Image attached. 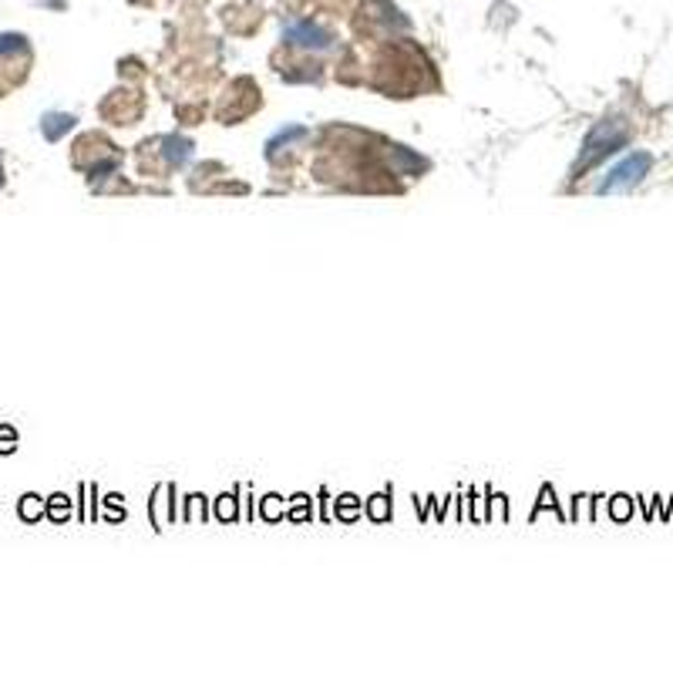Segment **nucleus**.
<instances>
[{"label":"nucleus","mask_w":673,"mask_h":673,"mask_svg":"<svg viewBox=\"0 0 673 673\" xmlns=\"http://www.w3.org/2000/svg\"><path fill=\"white\" fill-rule=\"evenodd\" d=\"M623 142H626V125H623V121H599V125L589 131L586 145H582V155H579V168L596 166L599 158L613 155Z\"/></svg>","instance_id":"f257e3e1"},{"label":"nucleus","mask_w":673,"mask_h":673,"mask_svg":"<svg viewBox=\"0 0 673 673\" xmlns=\"http://www.w3.org/2000/svg\"><path fill=\"white\" fill-rule=\"evenodd\" d=\"M649 166H653V158H649L647 152L626 155L623 162H619V166L599 182V192H616V189H629V186H637L639 178L649 172Z\"/></svg>","instance_id":"f03ea898"},{"label":"nucleus","mask_w":673,"mask_h":673,"mask_svg":"<svg viewBox=\"0 0 673 673\" xmlns=\"http://www.w3.org/2000/svg\"><path fill=\"white\" fill-rule=\"evenodd\" d=\"M286 41H293V44H303V48H330V34L327 31H320L317 24H293L286 27Z\"/></svg>","instance_id":"7ed1b4c3"},{"label":"nucleus","mask_w":673,"mask_h":673,"mask_svg":"<svg viewBox=\"0 0 673 673\" xmlns=\"http://www.w3.org/2000/svg\"><path fill=\"white\" fill-rule=\"evenodd\" d=\"M71 128H74L71 115H48V118H44V135H48V138H61L64 131H71Z\"/></svg>","instance_id":"20e7f679"},{"label":"nucleus","mask_w":673,"mask_h":673,"mask_svg":"<svg viewBox=\"0 0 673 673\" xmlns=\"http://www.w3.org/2000/svg\"><path fill=\"white\" fill-rule=\"evenodd\" d=\"M21 512H24V519H37V515H41V502H37V495H27L24 505H21Z\"/></svg>","instance_id":"39448f33"},{"label":"nucleus","mask_w":673,"mask_h":673,"mask_svg":"<svg viewBox=\"0 0 673 673\" xmlns=\"http://www.w3.org/2000/svg\"><path fill=\"white\" fill-rule=\"evenodd\" d=\"M21 41H24L21 34H0V51H17Z\"/></svg>","instance_id":"423d86ee"},{"label":"nucleus","mask_w":673,"mask_h":673,"mask_svg":"<svg viewBox=\"0 0 673 673\" xmlns=\"http://www.w3.org/2000/svg\"><path fill=\"white\" fill-rule=\"evenodd\" d=\"M11 441H14V431H7V427H4V431H0V451H11L14 448Z\"/></svg>","instance_id":"0eeeda50"},{"label":"nucleus","mask_w":673,"mask_h":673,"mask_svg":"<svg viewBox=\"0 0 673 673\" xmlns=\"http://www.w3.org/2000/svg\"><path fill=\"white\" fill-rule=\"evenodd\" d=\"M374 515H384V495H380L378 502H374Z\"/></svg>","instance_id":"6e6552de"}]
</instances>
